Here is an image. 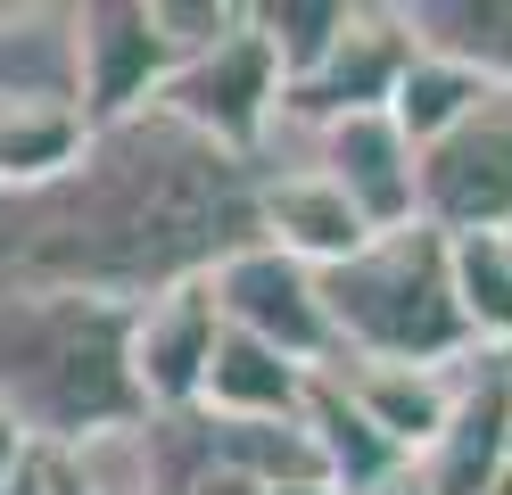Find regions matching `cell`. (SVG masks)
Returning <instances> with one entry per match:
<instances>
[{"label":"cell","mask_w":512,"mask_h":495,"mask_svg":"<svg viewBox=\"0 0 512 495\" xmlns=\"http://www.w3.org/2000/svg\"><path fill=\"white\" fill-rule=\"evenodd\" d=\"M149 108H157V116H174L182 132H199L207 149H223V157H240V165H248L256 149H265V132H273L281 75H273L265 42H256V25H240L223 50L166 66V83H157Z\"/></svg>","instance_id":"cell-6"},{"label":"cell","mask_w":512,"mask_h":495,"mask_svg":"<svg viewBox=\"0 0 512 495\" xmlns=\"http://www.w3.org/2000/svg\"><path fill=\"white\" fill-rule=\"evenodd\" d=\"M75 149H83L75 108H0V190H34L67 174Z\"/></svg>","instance_id":"cell-19"},{"label":"cell","mask_w":512,"mask_h":495,"mask_svg":"<svg viewBox=\"0 0 512 495\" xmlns=\"http://www.w3.org/2000/svg\"><path fill=\"white\" fill-rule=\"evenodd\" d=\"M0 495H50V454L34 446V454H25V462H17L9 479H0Z\"/></svg>","instance_id":"cell-21"},{"label":"cell","mask_w":512,"mask_h":495,"mask_svg":"<svg viewBox=\"0 0 512 495\" xmlns=\"http://www.w3.org/2000/svg\"><path fill=\"white\" fill-rule=\"evenodd\" d=\"M488 495H512V471H504V479H496V487H488Z\"/></svg>","instance_id":"cell-25"},{"label":"cell","mask_w":512,"mask_h":495,"mask_svg":"<svg viewBox=\"0 0 512 495\" xmlns=\"http://www.w3.org/2000/svg\"><path fill=\"white\" fill-rule=\"evenodd\" d=\"M413 223L438 240L512 231V83H488L430 149H413Z\"/></svg>","instance_id":"cell-4"},{"label":"cell","mask_w":512,"mask_h":495,"mask_svg":"<svg viewBox=\"0 0 512 495\" xmlns=\"http://www.w3.org/2000/svg\"><path fill=\"white\" fill-rule=\"evenodd\" d=\"M413 66V33H405V17L397 9H347V25H339V42H331V58L314 66L306 83H290L281 91V124H331V116H372V108H389V91H397V75Z\"/></svg>","instance_id":"cell-10"},{"label":"cell","mask_w":512,"mask_h":495,"mask_svg":"<svg viewBox=\"0 0 512 495\" xmlns=\"http://www.w3.org/2000/svg\"><path fill=\"white\" fill-rule=\"evenodd\" d=\"M256 174V240L298 256L306 273H323V264H347L372 231L364 215L347 207V198L314 174V165H248Z\"/></svg>","instance_id":"cell-12"},{"label":"cell","mask_w":512,"mask_h":495,"mask_svg":"<svg viewBox=\"0 0 512 495\" xmlns=\"http://www.w3.org/2000/svg\"><path fill=\"white\" fill-rule=\"evenodd\" d=\"M504 248H512V231H504Z\"/></svg>","instance_id":"cell-27"},{"label":"cell","mask_w":512,"mask_h":495,"mask_svg":"<svg viewBox=\"0 0 512 495\" xmlns=\"http://www.w3.org/2000/svg\"><path fill=\"white\" fill-rule=\"evenodd\" d=\"M413 50L471 66L479 83H512V0H405Z\"/></svg>","instance_id":"cell-15"},{"label":"cell","mask_w":512,"mask_h":495,"mask_svg":"<svg viewBox=\"0 0 512 495\" xmlns=\"http://www.w3.org/2000/svg\"><path fill=\"white\" fill-rule=\"evenodd\" d=\"M306 380L314 372H298L290 355L256 347L240 330H215L207 372H199V413H215V421H298Z\"/></svg>","instance_id":"cell-14"},{"label":"cell","mask_w":512,"mask_h":495,"mask_svg":"<svg viewBox=\"0 0 512 495\" xmlns=\"http://www.w3.org/2000/svg\"><path fill=\"white\" fill-rule=\"evenodd\" d=\"M215 330L223 322H215L207 273L141 297L133 322H124V380H133V405L141 413H190V405H199V372H207Z\"/></svg>","instance_id":"cell-8"},{"label":"cell","mask_w":512,"mask_h":495,"mask_svg":"<svg viewBox=\"0 0 512 495\" xmlns=\"http://www.w3.org/2000/svg\"><path fill=\"white\" fill-rule=\"evenodd\" d=\"M364 495H430V487L413 479V462H405V471H389V479H380V487H364Z\"/></svg>","instance_id":"cell-23"},{"label":"cell","mask_w":512,"mask_h":495,"mask_svg":"<svg viewBox=\"0 0 512 495\" xmlns=\"http://www.w3.org/2000/svg\"><path fill=\"white\" fill-rule=\"evenodd\" d=\"M290 132H298V165H314L364 215V231H405L413 223V149L389 124V108L331 116V124H290Z\"/></svg>","instance_id":"cell-9"},{"label":"cell","mask_w":512,"mask_h":495,"mask_svg":"<svg viewBox=\"0 0 512 495\" xmlns=\"http://www.w3.org/2000/svg\"><path fill=\"white\" fill-rule=\"evenodd\" d=\"M347 9H356V0H256V9H248V25H256V42H265L273 75H281V91H290V83H306L314 66L331 58V42H339Z\"/></svg>","instance_id":"cell-17"},{"label":"cell","mask_w":512,"mask_h":495,"mask_svg":"<svg viewBox=\"0 0 512 495\" xmlns=\"http://www.w3.org/2000/svg\"><path fill=\"white\" fill-rule=\"evenodd\" d=\"M446 421L438 438L413 454V479L430 495H488L512 462H504V429H512V355H463L446 363Z\"/></svg>","instance_id":"cell-7"},{"label":"cell","mask_w":512,"mask_h":495,"mask_svg":"<svg viewBox=\"0 0 512 495\" xmlns=\"http://www.w3.org/2000/svg\"><path fill=\"white\" fill-rule=\"evenodd\" d=\"M240 240H256V174L157 108L91 124L67 174L0 190V289L141 306Z\"/></svg>","instance_id":"cell-1"},{"label":"cell","mask_w":512,"mask_h":495,"mask_svg":"<svg viewBox=\"0 0 512 495\" xmlns=\"http://www.w3.org/2000/svg\"><path fill=\"white\" fill-rule=\"evenodd\" d=\"M141 9H149V33H157V50H166V66L207 58L248 25L240 0H141Z\"/></svg>","instance_id":"cell-20"},{"label":"cell","mask_w":512,"mask_h":495,"mask_svg":"<svg viewBox=\"0 0 512 495\" xmlns=\"http://www.w3.org/2000/svg\"><path fill=\"white\" fill-rule=\"evenodd\" d=\"M446 289L479 355H512V248L504 231H455L446 240Z\"/></svg>","instance_id":"cell-16"},{"label":"cell","mask_w":512,"mask_h":495,"mask_svg":"<svg viewBox=\"0 0 512 495\" xmlns=\"http://www.w3.org/2000/svg\"><path fill=\"white\" fill-rule=\"evenodd\" d=\"M504 462H512V429H504Z\"/></svg>","instance_id":"cell-26"},{"label":"cell","mask_w":512,"mask_h":495,"mask_svg":"<svg viewBox=\"0 0 512 495\" xmlns=\"http://www.w3.org/2000/svg\"><path fill=\"white\" fill-rule=\"evenodd\" d=\"M488 91L471 75V66H455V58H430V50H413V66L397 75V91H389V124L405 132V149H430L446 124H455L471 99Z\"/></svg>","instance_id":"cell-18"},{"label":"cell","mask_w":512,"mask_h":495,"mask_svg":"<svg viewBox=\"0 0 512 495\" xmlns=\"http://www.w3.org/2000/svg\"><path fill=\"white\" fill-rule=\"evenodd\" d=\"M207 297H215V322L240 330V339L290 355L298 372H331L339 347H331V322H323V297H314V273L298 256H281L265 240H240L232 256L207 264Z\"/></svg>","instance_id":"cell-5"},{"label":"cell","mask_w":512,"mask_h":495,"mask_svg":"<svg viewBox=\"0 0 512 495\" xmlns=\"http://www.w3.org/2000/svg\"><path fill=\"white\" fill-rule=\"evenodd\" d=\"M339 363H463L471 330L446 289V240L430 223L372 231V240L314 273Z\"/></svg>","instance_id":"cell-3"},{"label":"cell","mask_w":512,"mask_h":495,"mask_svg":"<svg viewBox=\"0 0 512 495\" xmlns=\"http://www.w3.org/2000/svg\"><path fill=\"white\" fill-rule=\"evenodd\" d=\"M157 83H166V50H157L141 0H83L75 9V116H83V132L149 108Z\"/></svg>","instance_id":"cell-11"},{"label":"cell","mask_w":512,"mask_h":495,"mask_svg":"<svg viewBox=\"0 0 512 495\" xmlns=\"http://www.w3.org/2000/svg\"><path fill=\"white\" fill-rule=\"evenodd\" d=\"M25 454H34V446H25V438H17V421H9V413H0V479H9V471H17V462H25Z\"/></svg>","instance_id":"cell-22"},{"label":"cell","mask_w":512,"mask_h":495,"mask_svg":"<svg viewBox=\"0 0 512 495\" xmlns=\"http://www.w3.org/2000/svg\"><path fill=\"white\" fill-rule=\"evenodd\" d=\"M124 322L133 306L58 289H0V413L25 446L67 454L100 429H133V380H124Z\"/></svg>","instance_id":"cell-2"},{"label":"cell","mask_w":512,"mask_h":495,"mask_svg":"<svg viewBox=\"0 0 512 495\" xmlns=\"http://www.w3.org/2000/svg\"><path fill=\"white\" fill-rule=\"evenodd\" d=\"M323 380L347 396V413H356L380 446H397L405 462L438 438L446 388H455V380H446V363H331Z\"/></svg>","instance_id":"cell-13"},{"label":"cell","mask_w":512,"mask_h":495,"mask_svg":"<svg viewBox=\"0 0 512 495\" xmlns=\"http://www.w3.org/2000/svg\"><path fill=\"white\" fill-rule=\"evenodd\" d=\"M265 495H339L331 479H298V487H265Z\"/></svg>","instance_id":"cell-24"}]
</instances>
